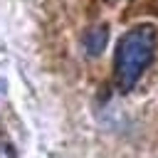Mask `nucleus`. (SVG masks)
Masks as SVG:
<instances>
[{
  "instance_id": "nucleus-1",
  "label": "nucleus",
  "mask_w": 158,
  "mask_h": 158,
  "mask_svg": "<svg viewBox=\"0 0 158 158\" xmlns=\"http://www.w3.org/2000/svg\"><path fill=\"white\" fill-rule=\"evenodd\" d=\"M153 52H156V27L153 25H136L121 37V42L116 47V59H114L116 86L121 91H131L136 86L141 74L153 62Z\"/></svg>"
},
{
  "instance_id": "nucleus-2",
  "label": "nucleus",
  "mask_w": 158,
  "mask_h": 158,
  "mask_svg": "<svg viewBox=\"0 0 158 158\" xmlns=\"http://www.w3.org/2000/svg\"><path fill=\"white\" fill-rule=\"evenodd\" d=\"M106 40H109V27L106 25H94L86 30L84 35V49L89 57H99L106 47Z\"/></svg>"
},
{
  "instance_id": "nucleus-3",
  "label": "nucleus",
  "mask_w": 158,
  "mask_h": 158,
  "mask_svg": "<svg viewBox=\"0 0 158 158\" xmlns=\"http://www.w3.org/2000/svg\"><path fill=\"white\" fill-rule=\"evenodd\" d=\"M0 158H17L15 156V148L7 141H0Z\"/></svg>"
}]
</instances>
